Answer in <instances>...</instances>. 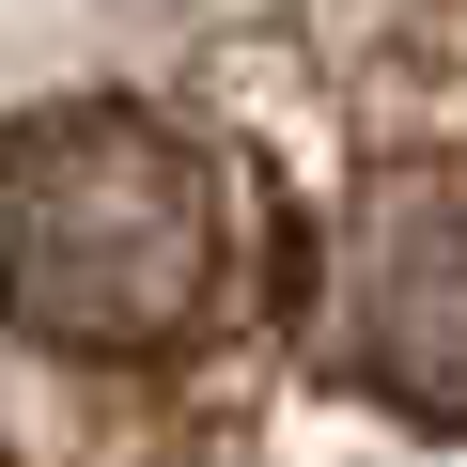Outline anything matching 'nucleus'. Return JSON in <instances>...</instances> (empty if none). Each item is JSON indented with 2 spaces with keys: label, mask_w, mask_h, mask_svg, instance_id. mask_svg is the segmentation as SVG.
<instances>
[{
  "label": "nucleus",
  "mask_w": 467,
  "mask_h": 467,
  "mask_svg": "<svg viewBox=\"0 0 467 467\" xmlns=\"http://www.w3.org/2000/svg\"><path fill=\"white\" fill-rule=\"evenodd\" d=\"M250 281V187L140 94H47L0 125V327L78 374L187 358Z\"/></svg>",
  "instance_id": "obj_1"
},
{
  "label": "nucleus",
  "mask_w": 467,
  "mask_h": 467,
  "mask_svg": "<svg viewBox=\"0 0 467 467\" xmlns=\"http://www.w3.org/2000/svg\"><path fill=\"white\" fill-rule=\"evenodd\" d=\"M296 327L389 420H420V436L467 420V171L451 156L358 171V202L327 218V250L296 265Z\"/></svg>",
  "instance_id": "obj_2"
}]
</instances>
